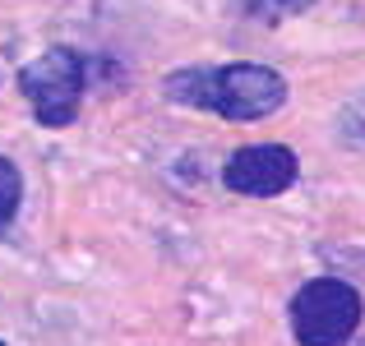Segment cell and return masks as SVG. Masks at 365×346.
<instances>
[{
	"mask_svg": "<svg viewBox=\"0 0 365 346\" xmlns=\"http://www.w3.org/2000/svg\"><path fill=\"white\" fill-rule=\"evenodd\" d=\"M292 337L296 346H347L361 328L365 300L342 277H310L292 295Z\"/></svg>",
	"mask_w": 365,
	"mask_h": 346,
	"instance_id": "3957f363",
	"label": "cell"
},
{
	"mask_svg": "<svg viewBox=\"0 0 365 346\" xmlns=\"http://www.w3.org/2000/svg\"><path fill=\"white\" fill-rule=\"evenodd\" d=\"M162 93L176 107L213 111L222 120H268L287 107V79L268 65H195L162 79Z\"/></svg>",
	"mask_w": 365,
	"mask_h": 346,
	"instance_id": "6da1fadb",
	"label": "cell"
},
{
	"mask_svg": "<svg viewBox=\"0 0 365 346\" xmlns=\"http://www.w3.org/2000/svg\"><path fill=\"white\" fill-rule=\"evenodd\" d=\"M250 19H264V23H277V19H292L301 9H310L314 0H241Z\"/></svg>",
	"mask_w": 365,
	"mask_h": 346,
	"instance_id": "8992f818",
	"label": "cell"
},
{
	"mask_svg": "<svg viewBox=\"0 0 365 346\" xmlns=\"http://www.w3.org/2000/svg\"><path fill=\"white\" fill-rule=\"evenodd\" d=\"M83 88H88V56L74 46H51L19 70V93L46 130L74 125L83 107Z\"/></svg>",
	"mask_w": 365,
	"mask_h": 346,
	"instance_id": "7a4b0ae2",
	"label": "cell"
},
{
	"mask_svg": "<svg viewBox=\"0 0 365 346\" xmlns=\"http://www.w3.org/2000/svg\"><path fill=\"white\" fill-rule=\"evenodd\" d=\"M296 176H301V162L287 143H245L222 167V185L245 199H277L296 185Z\"/></svg>",
	"mask_w": 365,
	"mask_h": 346,
	"instance_id": "277c9868",
	"label": "cell"
},
{
	"mask_svg": "<svg viewBox=\"0 0 365 346\" xmlns=\"http://www.w3.org/2000/svg\"><path fill=\"white\" fill-rule=\"evenodd\" d=\"M0 346H9V342H0Z\"/></svg>",
	"mask_w": 365,
	"mask_h": 346,
	"instance_id": "52a82bcc",
	"label": "cell"
},
{
	"mask_svg": "<svg viewBox=\"0 0 365 346\" xmlns=\"http://www.w3.org/2000/svg\"><path fill=\"white\" fill-rule=\"evenodd\" d=\"M19 204H24V176L9 157H0V231L19 217Z\"/></svg>",
	"mask_w": 365,
	"mask_h": 346,
	"instance_id": "5b68a950",
	"label": "cell"
}]
</instances>
